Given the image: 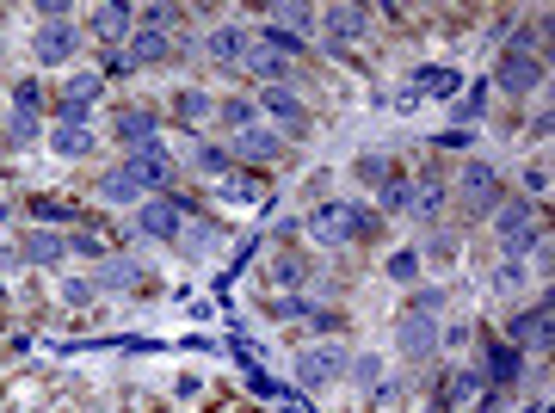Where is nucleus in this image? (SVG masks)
I'll return each instance as SVG.
<instances>
[{
	"instance_id": "obj_1",
	"label": "nucleus",
	"mask_w": 555,
	"mask_h": 413,
	"mask_svg": "<svg viewBox=\"0 0 555 413\" xmlns=\"http://www.w3.org/2000/svg\"><path fill=\"white\" fill-rule=\"evenodd\" d=\"M383 229V216L370 204H315L309 210V235L321 247H346V241H370Z\"/></svg>"
},
{
	"instance_id": "obj_2",
	"label": "nucleus",
	"mask_w": 555,
	"mask_h": 413,
	"mask_svg": "<svg viewBox=\"0 0 555 413\" xmlns=\"http://www.w3.org/2000/svg\"><path fill=\"white\" fill-rule=\"evenodd\" d=\"M494 241H500V259H525L537 241H549V222H543V210H531V204L500 198V204H494Z\"/></svg>"
},
{
	"instance_id": "obj_3",
	"label": "nucleus",
	"mask_w": 555,
	"mask_h": 413,
	"mask_svg": "<svg viewBox=\"0 0 555 413\" xmlns=\"http://www.w3.org/2000/svg\"><path fill=\"white\" fill-rule=\"evenodd\" d=\"M457 173H463V179H457V204H463V216H469V222L494 216V204L506 198V179H500V167H494V161H463Z\"/></svg>"
},
{
	"instance_id": "obj_4",
	"label": "nucleus",
	"mask_w": 555,
	"mask_h": 413,
	"mask_svg": "<svg viewBox=\"0 0 555 413\" xmlns=\"http://www.w3.org/2000/svg\"><path fill=\"white\" fill-rule=\"evenodd\" d=\"M494 93H506V99H531V93H543L549 87V62L543 56H525V50H500V62H494V81H488Z\"/></svg>"
},
{
	"instance_id": "obj_5",
	"label": "nucleus",
	"mask_w": 555,
	"mask_h": 413,
	"mask_svg": "<svg viewBox=\"0 0 555 413\" xmlns=\"http://www.w3.org/2000/svg\"><path fill=\"white\" fill-rule=\"evenodd\" d=\"M118 167H124V173L142 185V192H155V198H161L167 185L179 179V155H173L167 142H148V148H136V155H124Z\"/></svg>"
},
{
	"instance_id": "obj_6",
	"label": "nucleus",
	"mask_w": 555,
	"mask_h": 413,
	"mask_svg": "<svg viewBox=\"0 0 555 413\" xmlns=\"http://www.w3.org/2000/svg\"><path fill=\"white\" fill-rule=\"evenodd\" d=\"M395 352L407 358V364H432L438 358V315H420V309H407V315H395Z\"/></svg>"
},
{
	"instance_id": "obj_7",
	"label": "nucleus",
	"mask_w": 555,
	"mask_h": 413,
	"mask_svg": "<svg viewBox=\"0 0 555 413\" xmlns=\"http://www.w3.org/2000/svg\"><path fill=\"white\" fill-rule=\"evenodd\" d=\"M185 222H192V204H185V198H142L136 204V229L148 241H179Z\"/></svg>"
},
{
	"instance_id": "obj_8",
	"label": "nucleus",
	"mask_w": 555,
	"mask_h": 413,
	"mask_svg": "<svg viewBox=\"0 0 555 413\" xmlns=\"http://www.w3.org/2000/svg\"><path fill=\"white\" fill-rule=\"evenodd\" d=\"M549 303H531V309H512V321H506V333H500V340L506 346H518V352H549Z\"/></svg>"
},
{
	"instance_id": "obj_9",
	"label": "nucleus",
	"mask_w": 555,
	"mask_h": 413,
	"mask_svg": "<svg viewBox=\"0 0 555 413\" xmlns=\"http://www.w3.org/2000/svg\"><path fill=\"white\" fill-rule=\"evenodd\" d=\"M290 370H296V389H327L346 370V346H309L290 358Z\"/></svg>"
},
{
	"instance_id": "obj_10",
	"label": "nucleus",
	"mask_w": 555,
	"mask_h": 413,
	"mask_svg": "<svg viewBox=\"0 0 555 413\" xmlns=\"http://www.w3.org/2000/svg\"><path fill=\"white\" fill-rule=\"evenodd\" d=\"M481 383H488V389H512L518 377H525V352H518V346H506V340H488V346H481Z\"/></svg>"
},
{
	"instance_id": "obj_11",
	"label": "nucleus",
	"mask_w": 555,
	"mask_h": 413,
	"mask_svg": "<svg viewBox=\"0 0 555 413\" xmlns=\"http://www.w3.org/2000/svg\"><path fill=\"white\" fill-rule=\"evenodd\" d=\"M111 136H118V148H124V155H136V148L161 142V111L130 105V111H118V118H111Z\"/></svg>"
},
{
	"instance_id": "obj_12",
	"label": "nucleus",
	"mask_w": 555,
	"mask_h": 413,
	"mask_svg": "<svg viewBox=\"0 0 555 413\" xmlns=\"http://www.w3.org/2000/svg\"><path fill=\"white\" fill-rule=\"evenodd\" d=\"M444 204H451V192H444V179H438V173H420V179H414V192H407V216H414L420 229H438Z\"/></svg>"
},
{
	"instance_id": "obj_13",
	"label": "nucleus",
	"mask_w": 555,
	"mask_h": 413,
	"mask_svg": "<svg viewBox=\"0 0 555 413\" xmlns=\"http://www.w3.org/2000/svg\"><path fill=\"white\" fill-rule=\"evenodd\" d=\"M31 56L44 62V68H62V62L81 56V31H74V25H44V31L31 37Z\"/></svg>"
},
{
	"instance_id": "obj_14",
	"label": "nucleus",
	"mask_w": 555,
	"mask_h": 413,
	"mask_svg": "<svg viewBox=\"0 0 555 413\" xmlns=\"http://www.w3.org/2000/svg\"><path fill=\"white\" fill-rule=\"evenodd\" d=\"M253 105H259V111H272V118H278L290 136H303V130H309V105L296 99L290 87H259V99H253Z\"/></svg>"
},
{
	"instance_id": "obj_15",
	"label": "nucleus",
	"mask_w": 555,
	"mask_h": 413,
	"mask_svg": "<svg viewBox=\"0 0 555 413\" xmlns=\"http://www.w3.org/2000/svg\"><path fill=\"white\" fill-rule=\"evenodd\" d=\"M204 50H210V62H216L222 74H241V56H247V31H241V25H216V31L204 37Z\"/></svg>"
},
{
	"instance_id": "obj_16",
	"label": "nucleus",
	"mask_w": 555,
	"mask_h": 413,
	"mask_svg": "<svg viewBox=\"0 0 555 413\" xmlns=\"http://www.w3.org/2000/svg\"><path fill=\"white\" fill-rule=\"evenodd\" d=\"M167 56H173V37H167V31H148V25L130 31V50H124L130 68H161Z\"/></svg>"
},
{
	"instance_id": "obj_17",
	"label": "nucleus",
	"mask_w": 555,
	"mask_h": 413,
	"mask_svg": "<svg viewBox=\"0 0 555 413\" xmlns=\"http://www.w3.org/2000/svg\"><path fill=\"white\" fill-rule=\"evenodd\" d=\"M19 259H25V266H62V259H68V235H56V229H31V235L19 241Z\"/></svg>"
},
{
	"instance_id": "obj_18",
	"label": "nucleus",
	"mask_w": 555,
	"mask_h": 413,
	"mask_svg": "<svg viewBox=\"0 0 555 413\" xmlns=\"http://www.w3.org/2000/svg\"><path fill=\"white\" fill-rule=\"evenodd\" d=\"M370 19H377L370 7H327V13H321V25H327L333 44H358V37L370 31Z\"/></svg>"
},
{
	"instance_id": "obj_19",
	"label": "nucleus",
	"mask_w": 555,
	"mask_h": 413,
	"mask_svg": "<svg viewBox=\"0 0 555 413\" xmlns=\"http://www.w3.org/2000/svg\"><path fill=\"white\" fill-rule=\"evenodd\" d=\"M216 118V99L204 93V87H179L173 93V124H185V130H204Z\"/></svg>"
},
{
	"instance_id": "obj_20",
	"label": "nucleus",
	"mask_w": 555,
	"mask_h": 413,
	"mask_svg": "<svg viewBox=\"0 0 555 413\" xmlns=\"http://www.w3.org/2000/svg\"><path fill=\"white\" fill-rule=\"evenodd\" d=\"M241 74H253L259 87H284V81H290L296 68H290L284 56H272V50H259V44H247V56H241Z\"/></svg>"
},
{
	"instance_id": "obj_21",
	"label": "nucleus",
	"mask_w": 555,
	"mask_h": 413,
	"mask_svg": "<svg viewBox=\"0 0 555 413\" xmlns=\"http://www.w3.org/2000/svg\"><path fill=\"white\" fill-rule=\"evenodd\" d=\"M259 19H266V25H278V31H315L321 25V13L315 7H296V0H266V13H259Z\"/></svg>"
},
{
	"instance_id": "obj_22",
	"label": "nucleus",
	"mask_w": 555,
	"mask_h": 413,
	"mask_svg": "<svg viewBox=\"0 0 555 413\" xmlns=\"http://www.w3.org/2000/svg\"><path fill=\"white\" fill-rule=\"evenodd\" d=\"M278 155H284V142H278L272 130H241V136H235V148H229V161H259V167L278 161Z\"/></svg>"
},
{
	"instance_id": "obj_23",
	"label": "nucleus",
	"mask_w": 555,
	"mask_h": 413,
	"mask_svg": "<svg viewBox=\"0 0 555 413\" xmlns=\"http://www.w3.org/2000/svg\"><path fill=\"white\" fill-rule=\"evenodd\" d=\"M407 87H414V99H451V93L463 87V74H457V68H444V62H432V68H420Z\"/></svg>"
},
{
	"instance_id": "obj_24",
	"label": "nucleus",
	"mask_w": 555,
	"mask_h": 413,
	"mask_svg": "<svg viewBox=\"0 0 555 413\" xmlns=\"http://www.w3.org/2000/svg\"><path fill=\"white\" fill-rule=\"evenodd\" d=\"M185 161H192V173H204V179H222V173L235 167V161H229V148H222V142H204V136H192Z\"/></svg>"
},
{
	"instance_id": "obj_25",
	"label": "nucleus",
	"mask_w": 555,
	"mask_h": 413,
	"mask_svg": "<svg viewBox=\"0 0 555 413\" xmlns=\"http://www.w3.org/2000/svg\"><path fill=\"white\" fill-rule=\"evenodd\" d=\"M50 148H56L62 161H87L99 142H93V130H87V124H56V130H50Z\"/></svg>"
},
{
	"instance_id": "obj_26",
	"label": "nucleus",
	"mask_w": 555,
	"mask_h": 413,
	"mask_svg": "<svg viewBox=\"0 0 555 413\" xmlns=\"http://www.w3.org/2000/svg\"><path fill=\"white\" fill-rule=\"evenodd\" d=\"M253 118H259V105H253L247 93H235V99H216V118H210V124H222L229 136H241V130H253Z\"/></svg>"
},
{
	"instance_id": "obj_27",
	"label": "nucleus",
	"mask_w": 555,
	"mask_h": 413,
	"mask_svg": "<svg viewBox=\"0 0 555 413\" xmlns=\"http://www.w3.org/2000/svg\"><path fill=\"white\" fill-rule=\"evenodd\" d=\"M179 247H185V253H198V259H204V253H216V247H222V222L192 216V222L179 229Z\"/></svg>"
},
{
	"instance_id": "obj_28",
	"label": "nucleus",
	"mask_w": 555,
	"mask_h": 413,
	"mask_svg": "<svg viewBox=\"0 0 555 413\" xmlns=\"http://www.w3.org/2000/svg\"><path fill=\"white\" fill-rule=\"evenodd\" d=\"M99 198L105 204H142V185L124 167H111V173H99Z\"/></svg>"
},
{
	"instance_id": "obj_29",
	"label": "nucleus",
	"mask_w": 555,
	"mask_h": 413,
	"mask_svg": "<svg viewBox=\"0 0 555 413\" xmlns=\"http://www.w3.org/2000/svg\"><path fill=\"white\" fill-rule=\"evenodd\" d=\"M93 31L99 37H130L136 31V7H124V0L118 7H93Z\"/></svg>"
},
{
	"instance_id": "obj_30",
	"label": "nucleus",
	"mask_w": 555,
	"mask_h": 413,
	"mask_svg": "<svg viewBox=\"0 0 555 413\" xmlns=\"http://www.w3.org/2000/svg\"><path fill=\"white\" fill-rule=\"evenodd\" d=\"M407 192H414V179H407V173L383 179L377 185V216H407Z\"/></svg>"
},
{
	"instance_id": "obj_31",
	"label": "nucleus",
	"mask_w": 555,
	"mask_h": 413,
	"mask_svg": "<svg viewBox=\"0 0 555 413\" xmlns=\"http://www.w3.org/2000/svg\"><path fill=\"white\" fill-rule=\"evenodd\" d=\"M216 204H266V179H222Z\"/></svg>"
},
{
	"instance_id": "obj_32",
	"label": "nucleus",
	"mask_w": 555,
	"mask_h": 413,
	"mask_svg": "<svg viewBox=\"0 0 555 413\" xmlns=\"http://www.w3.org/2000/svg\"><path fill=\"white\" fill-rule=\"evenodd\" d=\"M136 259H105L99 266V278H93V290H136Z\"/></svg>"
},
{
	"instance_id": "obj_33",
	"label": "nucleus",
	"mask_w": 555,
	"mask_h": 413,
	"mask_svg": "<svg viewBox=\"0 0 555 413\" xmlns=\"http://www.w3.org/2000/svg\"><path fill=\"white\" fill-rule=\"evenodd\" d=\"M395 173H401V167H395L389 155H358V161H352V179H358V185H370V192H377L383 179H395Z\"/></svg>"
},
{
	"instance_id": "obj_34",
	"label": "nucleus",
	"mask_w": 555,
	"mask_h": 413,
	"mask_svg": "<svg viewBox=\"0 0 555 413\" xmlns=\"http://www.w3.org/2000/svg\"><path fill=\"white\" fill-rule=\"evenodd\" d=\"M253 44H259V50H272V56H284V62H290V56H303V37H290V31H278V25H259V31H253Z\"/></svg>"
},
{
	"instance_id": "obj_35",
	"label": "nucleus",
	"mask_w": 555,
	"mask_h": 413,
	"mask_svg": "<svg viewBox=\"0 0 555 413\" xmlns=\"http://www.w3.org/2000/svg\"><path fill=\"white\" fill-rule=\"evenodd\" d=\"M531 284V272H525V259H500V266H494V290L500 296H518V290H525Z\"/></svg>"
},
{
	"instance_id": "obj_36",
	"label": "nucleus",
	"mask_w": 555,
	"mask_h": 413,
	"mask_svg": "<svg viewBox=\"0 0 555 413\" xmlns=\"http://www.w3.org/2000/svg\"><path fill=\"white\" fill-rule=\"evenodd\" d=\"M426 272V259H420V247H401V253H389V278L395 284H414Z\"/></svg>"
},
{
	"instance_id": "obj_37",
	"label": "nucleus",
	"mask_w": 555,
	"mask_h": 413,
	"mask_svg": "<svg viewBox=\"0 0 555 413\" xmlns=\"http://www.w3.org/2000/svg\"><path fill=\"white\" fill-rule=\"evenodd\" d=\"M352 383L370 395V389H383V358L377 352H364V358H352Z\"/></svg>"
},
{
	"instance_id": "obj_38",
	"label": "nucleus",
	"mask_w": 555,
	"mask_h": 413,
	"mask_svg": "<svg viewBox=\"0 0 555 413\" xmlns=\"http://www.w3.org/2000/svg\"><path fill=\"white\" fill-rule=\"evenodd\" d=\"M31 216L44 222V229H56V222H74V210H68L62 198H31Z\"/></svg>"
},
{
	"instance_id": "obj_39",
	"label": "nucleus",
	"mask_w": 555,
	"mask_h": 413,
	"mask_svg": "<svg viewBox=\"0 0 555 413\" xmlns=\"http://www.w3.org/2000/svg\"><path fill=\"white\" fill-rule=\"evenodd\" d=\"M488 93H494V87H488V81H475V87H469V99H463V105H457V124H463V130H469V124H475V118H481V105H488Z\"/></svg>"
},
{
	"instance_id": "obj_40",
	"label": "nucleus",
	"mask_w": 555,
	"mask_h": 413,
	"mask_svg": "<svg viewBox=\"0 0 555 413\" xmlns=\"http://www.w3.org/2000/svg\"><path fill=\"white\" fill-rule=\"evenodd\" d=\"M37 105H44V87H37L31 74H25V81L13 87V111H25V118H37Z\"/></svg>"
},
{
	"instance_id": "obj_41",
	"label": "nucleus",
	"mask_w": 555,
	"mask_h": 413,
	"mask_svg": "<svg viewBox=\"0 0 555 413\" xmlns=\"http://www.w3.org/2000/svg\"><path fill=\"white\" fill-rule=\"evenodd\" d=\"M7 142H13V148H31V142H37V118L13 111V118H7Z\"/></svg>"
},
{
	"instance_id": "obj_42",
	"label": "nucleus",
	"mask_w": 555,
	"mask_h": 413,
	"mask_svg": "<svg viewBox=\"0 0 555 413\" xmlns=\"http://www.w3.org/2000/svg\"><path fill=\"white\" fill-rule=\"evenodd\" d=\"M303 278H309V259H296V253L272 266V284H303Z\"/></svg>"
},
{
	"instance_id": "obj_43",
	"label": "nucleus",
	"mask_w": 555,
	"mask_h": 413,
	"mask_svg": "<svg viewBox=\"0 0 555 413\" xmlns=\"http://www.w3.org/2000/svg\"><path fill=\"white\" fill-rule=\"evenodd\" d=\"M525 192L531 198H549V161H531L525 167Z\"/></svg>"
},
{
	"instance_id": "obj_44",
	"label": "nucleus",
	"mask_w": 555,
	"mask_h": 413,
	"mask_svg": "<svg viewBox=\"0 0 555 413\" xmlns=\"http://www.w3.org/2000/svg\"><path fill=\"white\" fill-rule=\"evenodd\" d=\"M93 278H62V303H93Z\"/></svg>"
},
{
	"instance_id": "obj_45",
	"label": "nucleus",
	"mask_w": 555,
	"mask_h": 413,
	"mask_svg": "<svg viewBox=\"0 0 555 413\" xmlns=\"http://www.w3.org/2000/svg\"><path fill=\"white\" fill-rule=\"evenodd\" d=\"M272 315H278V321H303V315H309V303H303V296H278Z\"/></svg>"
},
{
	"instance_id": "obj_46",
	"label": "nucleus",
	"mask_w": 555,
	"mask_h": 413,
	"mask_svg": "<svg viewBox=\"0 0 555 413\" xmlns=\"http://www.w3.org/2000/svg\"><path fill=\"white\" fill-rule=\"evenodd\" d=\"M7 216H13V204H7V198H0V222H7Z\"/></svg>"
},
{
	"instance_id": "obj_47",
	"label": "nucleus",
	"mask_w": 555,
	"mask_h": 413,
	"mask_svg": "<svg viewBox=\"0 0 555 413\" xmlns=\"http://www.w3.org/2000/svg\"><path fill=\"white\" fill-rule=\"evenodd\" d=\"M0 303H7V284H0Z\"/></svg>"
},
{
	"instance_id": "obj_48",
	"label": "nucleus",
	"mask_w": 555,
	"mask_h": 413,
	"mask_svg": "<svg viewBox=\"0 0 555 413\" xmlns=\"http://www.w3.org/2000/svg\"><path fill=\"white\" fill-rule=\"evenodd\" d=\"M531 413H549V407H531Z\"/></svg>"
}]
</instances>
